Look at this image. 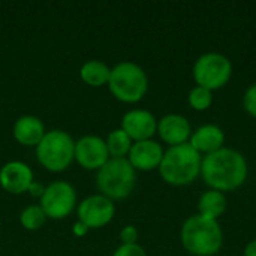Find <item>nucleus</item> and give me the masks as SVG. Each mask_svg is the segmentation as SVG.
<instances>
[{"instance_id": "1", "label": "nucleus", "mask_w": 256, "mask_h": 256, "mask_svg": "<svg viewBox=\"0 0 256 256\" xmlns=\"http://www.w3.org/2000/svg\"><path fill=\"white\" fill-rule=\"evenodd\" d=\"M249 168L244 156L234 150L224 147L212 154L202 156L201 177L204 183L222 194L237 190L248 180Z\"/></svg>"}, {"instance_id": "2", "label": "nucleus", "mask_w": 256, "mask_h": 256, "mask_svg": "<svg viewBox=\"0 0 256 256\" xmlns=\"http://www.w3.org/2000/svg\"><path fill=\"white\" fill-rule=\"evenodd\" d=\"M182 246L194 256H213L224 246V231L218 220L200 214L188 218L180 231Z\"/></svg>"}, {"instance_id": "3", "label": "nucleus", "mask_w": 256, "mask_h": 256, "mask_svg": "<svg viewBox=\"0 0 256 256\" xmlns=\"http://www.w3.org/2000/svg\"><path fill=\"white\" fill-rule=\"evenodd\" d=\"M202 156L189 142L170 147L162 158L159 174L171 186L192 184L201 176Z\"/></svg>"}, {"instance_id": "4", "label": "nucleus", "mask_w": 256, "mask_h": 256, "mask_svg": "<svg viewBox=\"0 0 256 256\" xmlns=\"http://www.w3.org/2000/svg\"><path fill=\"white\" fill-rule=\"evenodd\" d=\"M108 87L116 99L124 104H136L148 90V78L140 64L122 62L111 69Z\"/></svg>"}, {"instance_id": "5", "label": "nucleus", "mask_w": 256, "mask_h": 256, "mask_svg": "<svg viewBox=\"0 0 256 256\" xmlns=\"http://www.w3.org/2000/svg\"><path fill=\"white\" fill-rule=\"evenodd\" d=\"M135 170L128 158H110L108 162L98 170L96 184L108 200H124L135 188Z\"/></svg>"}, {"instance_id": "6", "label": "nucleus", "mask_w": 256, "mask_h": 256, "mask_svg": "<svg viewBox=\"0 0 256 256\" xmlns=\"http://www.w3.org/2000/svg\"><path fill=\"white\" fill-rule=\"evenodd\" d=\"M36 156L48 171L62 172L75 159V141L63 130H50L36 146Z\"/></svg>"}, {"instance_id": "7", "label": "nucleus", "mask_w": 256, "mask_h": 256, "mask_svg": "<svg viewBox=\"0 0 256 256\" xmlns=\"http://www.w3.org/2000/svg\"><path fill=\"white\" fill-rule=\"evenodd\" d=\"M232 70V63L226 56L220 52H206L194 63L192 76L196 86L214 92L230 82Z\"/></svg>"}, {"instance_id": "8", "label": "nucleus", "mask_w": 256, "mask_h": 256, "mask_svg": "<svg viewBox=\"0 0 256 256\" xmlns=\"http://www.w3.org/2000/svg\"><path fill=\"white\" fill-rule=\"evenodd\" d=\"M76 204L75 189L66 182H54L40 196V208L50 219H64Z\"/></svg>"}, {"instance_id": "9", "label": "nucleus", "mask_w": 256, "mask_h": 256, "mask_svg": "<svg viewBox=\"0 0 256 256\" xmlns=\"http://www.w3.org/2000/svg\"><path fill=\"white\" fill-rule=\"evenodd\" d=\"M116 208L111 200L104 195H92L78 206V219L88 230L102 228L114 218Z\"/></svg>"}, {"instance_id": "10", "label": "nucleus", "mask_w": 256, "mask_h": 256, "mask_svg": "<svg viewBox=\"0 0 256 256\" xmlns=\"http://www.w3.org/2000/svg\"><path fill=\"white\" fill-rule=\"evenodd\" d=\"M110 159L106 144L102 138L87 135L75 142V160L86 170H100Z\"/></svg>"}, {"instance_id": "11", "label": "nucleus", "mask_w": 256, "mask_h": 256, "mask_svg": "<svg viewBox=\"0 0 256 256\" xmlns=\"http://www.w3.org/2000/svg\"><path fill=\"white\" fill-rule=\"evenodd\" d=\"M122 129L129 135L134 142L152 140L158 134V120L156 117L146 110H132L128 111L122 118Z\"/></svg>"}, {"instance_id": "12", "label": "nucleus", "mask_w": 256, "mask_h": 256, "mask_svg": "<svg viewBox=\"0 0 256 256\" xmlns=\"http://www.w3.org/2000/svg\"><path fill=\"white\" fill-rule=\"evenodd\" d=\"M164 153L162 146L153 140L138 141L132 144L128 160L135 171H153L156 168L159 170Z\"/></svg>"}, {"instance_id": "13", "label": "nucleus", "mask_w": 256, "mask_h": 256, "mask_svg": "<svg viewBox=\"0 0 256 256\" xmlns=\"http://www.w3.org/2000/svg\"><path fill=\"white\" fill-rule=\"evenodd\" d=\"M158 134L160 140L170 147L189 142L192 135V126L184 116L168 114L158 120Z\"/></svg>"}, {"instance_id": "14", "label": "nucleus", "mask_w": 256, "mask_h": 256, "mask_svg": "<svg viewBox=\"0 0 256 256\" xmlns=\"http://www.w3.org/2000/svg\"><path fill=\"white\" fill-rule=\"evenodd\" d=\"M32 183L33 172L28 165L22 162L12 160L0 170V184L6 192L12 195H21L24 192H28Z\"/></svg>"}, {"instance_id": "15", "label": "nucleus", "mask_w": 256, "mask_h": 256, "mask_svg": "<svg viewBox=\"0 0 256 256\" xmlns=\"http://www.w3.org/2000/svg\"><path fill=\"white\" fill-rule=\"evenodd\" d=\"M189 144L201 156H207L225 147V132L218 124H202L192 130Z\"/></svg>"}, {"instance_id": "16", "label": "nucleus", "mask_w": 256, "mask_h": 256, "mask_svg": "<svg viewBox=\"0 0 256 256\" xmlns=\"http://www.w3.org/2000/svg\"><path fill=\"white\" fill-rule=\"evenodd\" d=\"M45 134L42 120L34 116H22L14 124V138L27 147L38 146Z\"/></svg>"}, {"instance_id": "17", "label": "nucleus", "mask_w": 256, "mask_h": 256, "mask_svg": "<svg viewBox=\"0 0 256 256\" xmlns=\"http://www.w3.org/2000/svg\"><path fill=\"white\" fill-rule=\"evenodd\" d=\"M226 210V196L219 190L208 189L206 190L198 200V214L210 219L218 220Z\"/></svg>"}, {"instance_id": "18", "label": "nucleus", "mask_w": 256, "mask_h": 256, "mask_svg": "<svg viewBox=\"0 0 256 256\" xmlns=\"http://www.w3.org/2000/svg\"><path fill=\"white\" fill-rule=\"evenodd\" d=\"M111 75V68L100 60H90L84 63L80 69L81 80L92 87H102L108 84Z\"/></svg>"}, {"instance_id": "19", "label": "nucleus", "mask_w": 256, "mask_h": 256, "mask_svg": "<svg viewBox=\"0 0 256 256\" xmlns=\"http://www.w3.org/2000/svg\"><path fill=\"white\" fill-rule=\"evenodd\" d=\"M105 144H106V148H108V154L111 158H126L129 154L130 148H132L134 141L120 128V129H114L112 132H110Z\"/></svg>"}, {"instance_id": "20", "label": "nucleus", "mask_w": 256, "mask_h": 256, "mask_svg": "<svg viewBox=\"0 0 256 256\" xmlns=\"http://www.w3.org/2000/svg\"><path fill=\"white\" fill-rule=\"evenodd\" d=\"M45 220H46V216H45L44 210L40 208V206H30V207L24 208L20 216L21 225L28 231H36V230L42 228Z\"/></svg>"}, {"instance_id": "21", "label": "nucleus", "mask_w": 256, "mask_h": 256, "mask_svg": "<svg viewBox=\"0 0 256 256\" xmlns=\"http://www.w3.org/2000/svg\"><path fill=\"white\" fill-rule=\"evenodd\" d=\"M188 102L195 111H206L213 104V92H210V90H207V88H204L201 86H195L189 92Z\"/></svg>"}, {"instance_id": "22", "label": "nucleus", "mask_w": 256, "mask_h": 256, "mask_svg": "<svg viewBox=\"0 0 256 256\" xmlns=\"http://www.w3.org/2000/svg\"><path fill=\"white\" fill-rule=\"evenodd\" d=\"M243 108L250 117L256 118V82L246 90L243 96Z\"/></svg>"}, {"instance_id": "23", "label": "nucleus", "mask_w": 256, "mask_h": 256, "mask_svg": "<svg viewBox=\"0 0 256 256\" xmlns=\"http://www.w3.org/2000/svg\"><path fill=\"white\" fill-rule=\"evenodd\" d=\"M112 256H147L144 248L136 244H122Z\"/></svg>"}, {"instance_id": "24", "label": "nucleus", "mask_w": 256, "mask_h": 256, "mask_svg": "<svg viewBox=\"0 0 256 256\" xmlns=\"http://www.w3.org/2000/svg\"><path fill=\"white\" fill-rule=\"evenodd\" d=\"M120 240L123 244H136L138 242V231L134 225H126L120 231Z\"/></svg>"}, {"instance_id": "25", "label": "nucleus", "mask_w": 256, "mask_h": 256, "mask_svg": "<svg viewBox=\"0 0 256 256\" xmlns=\"http://www.w3.org/2000/svg\"><path fill=\"white\" fill-rule=\"evenodd\" d=\"M44 190H45V188L40 184V183H32V186H30V189H28V192L33 195V196H42V194H44Z\"/></svg>"}, {"instance_id": "26", "label": "nucleus", "mask_w": 256, "mask_h": 256, "mask_svg": "<svg viewBox=\"0 0 256 256\" xmlns=\"http://www.w3.org/2000/svg\"><path fill=\"white\" fill-rule=\"evenodd\" d=\"M87 231H88V228L84 225V224H81L80 220L75 224V226H74V234L75 236H78V237H84L86 234H87Z\"/></svg>"}, {"instance_id": "27", "label": "nucleus", "mask_w": 256, "mask_h": 256, "mask_svg": "<svg viewBox=\"0 0 256 256\" xmlns=\"http://www.w3.org/2000/svg\"><path fill=\"white\" fill-rule=\"evenodd\" d=\"M244 256H256V238L249 242L244 248Z\"/></svg>"}]
</instances>
